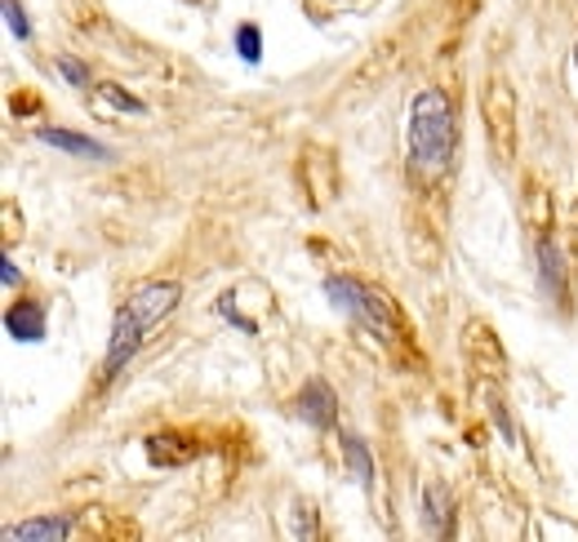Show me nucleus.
<instances>
[{
	"instance_id": "1",
	"label": "nucleus",
	"mask_w": 578,
	"mask_h": 542,
	"mask_svg": "<svg viewBox=\"0 0 578 542\" xmlns=\"http://www.w3.org/2000/svg\"><path fill=\"white\" fill-rule=\"evenodd\" d=\"M454 138H458V124H454L449 93L440 84L418 89L413 102H409V164L422 178H440L449 169Z\"/></svg>"
},
{
	"instance_id": "2",
	"label": "nucleus",
	"mask_w": 578,
	"mask_h": 542,
	"mask_svg": "<svg viewBox=\"0 0 578 542\" xmlns=\"http://www.w3.org/2000/svg\"><path fill=\"white\" fill-rule=\"evenodd\" d=\"M325 293H329L333 307H342L347 315H356L360 324H369V329H378V333H387V338L400 329L396 302H391L382 289H373V284H365V280H356V275H329V280H325Z\"/></svg>"
},
{
	"instance_id": "3",
	"label": "nucleus",
	"mask_w": 578,
	"mask_h": 542,
	"mask_svg": "<svg viewBox=\"0 0 578 542\" xmlns=\"http://www.w3.org/2000/svg\"><path fill=\"white\" fill-rule=\"evenodd\" d=\"M480 116H485V129H489V142H494V155L498 160H511L516 155V116H520V102H516V89L494 76L485 98H480Z\"/></svg>"
},
{
	"instance_id": "4",
	"label": "nucleus",
	"mask_w": 578,
	"mask_h": 542,
	"mask_svg": "<svg viewBox=\"0 0 578 542\" xmlns=\"http://www.w3.org/2000/svg\"><path fill=\"white\" fill-rule=\"evenodd\" d=\"M151 324L133 311V302H124L111 320V338H107V360H102V378H116L120 369H129V360L138 355V347L147 342Z\"/></svg>"
},
{
	"instance_id": "5",
	"label": "nucleus",
	"mask_w": 578,
	"mask_h": 542,
	"mask_svg": "<svg viewBox=\"0 0 578 542\" xmlns=\"http://www.w3.org/2000/svg\"><path fill=\"white\" fill-rule=\"evenodd\" d=\"M298 413L311 422V426H333V418H338V400H333V391L320 382V378H311L302 391H298Z\"/></svg>"
},
{
	"instance_id": "6",
	"label": "nucleus",
	"mask_w": 578,
	"mask_h": 542,
	"mask_svg": "<svg viewBox=\"0 0 578 542\" xmlns=\"http://www.w3.org/2000/svg\"><path fill=\"white\" fill-rule=\"evenodd\" d=\"M4 329H9V338H18V342H40V338H44V307L31 302V298H18V302L4 311Z\"/></svg>"
},
{
	"instance_id": "7",
	"label": "nucleus",
	"mask_w": 578,
	"mask_h": 542,
	"mask_svg": "<svg viewBox=\"0 0 578 542\" xmlns=\"http://www.w3.org/2000/svg\"><path fill=\"white\" fill-rule=\"evenodd\" d=\"M71 533V520L67 515H40V520H22V524H13V529H4V538L9 542H58V538H67Z\"/></svg>"
},
{
	"instance_id": "8",
	"label": "nucleus",
	"mask_w": 578,
	"mask_h": 542,
	"mask_svg": "<svg viewBox=\"0 0 578 542\" xmlns=\"http://www.w3.org/2000/svg\"><path fill=\"white\" fill-rule=\"evenodd\" d=\"M44 147H58V151H67V155H84V160H93V155H107V147L102 142H93V138H84V133H76V129H40L36 133Z\"/></svg>"
},
{
	"instance_id": "9",
	"label": "nucleus",
	"mask_w": 578,
	"mask_h": 542,
	"mask_svg": "<svg viewBox=\"0 0 578 542\" xmlns=\"http://www.w3.org/2000/svg\"><path fill=\"white\" fill-rule=\"evenodd\" d=\"M538 271H542L547 293L565 298V253H560V244L551 235H538Z\"/></svg>"
},
{
	"instance_id": "10",
	"label": "nucleus",
	"mask_w": 578,
	"mask_h": 542,
	"mask_svg": "<svg viewBox=\"0 0 578 542\" xmlns=\"http://www.w3.org/2000/svg\"><path fill=\"white\" fill-rule=\"evenodd\" d=\"M449 489L440 484V480H427L422 484V520H427V529L431 533H445L449 529Z\"/></svg>"
},
{
	"instance_id": "11",
	"label": "nucleus",
	"mask_w": 578,
	"mask_h": 542,
	"mask_svg": "<svg viewBox=\"0 0 578 542\" xmlns=\"http://www.w3.org/2000/svg\"><path fill=\"white\" fill-rule=\"evenodd\" d=\"M342 458H347V466H351V475H356V484H373V458H369V449H365V440L360 435H342Z\"/></svg>"
},
{
	"instance_id": "12",
	"label": "nucleus",
	"mask_w": 578,
	"mask_h": 542,
	"mask_svg": "<svg viewBox=\"0 0 578 542\" xmlns=\"http://www.w3.org/2000/svg\"><path fill=\"white\" fill-rule=\"evenodd\" d=\"M236 49H240L245 62H258V58H262V31H258L253 22H240V27H236Z\"/></svg>"
},
{
	"instance_id": "13",
	"label": "nucleus",
	"mask_w": 578,
	"mask_h": 542,
	"mask_svg": "<svg viewBox=\"0 0 578 542\" xmlns=\"http://www.w3.org/2000/svg\"><path fill=\"white\" fill-rule=\"evenodd\" d=\"M58 71L67 76V84H76V89H84L89 84V67L80 62V58H71V53H58Z\"/></svg>"
},
{
	"instance_id": "14",
	"label": "nucleus",
	"mask_w": 578,
	"mask_h": 542,
	"mask_svg": "<svg viewBox=\"0 0 578 542\" xmlns=\"http://www.w3.org/2000/svg\"><path fill=\"white\" fill-rule=\"evenodd\" d=\"M4 22H9V31H13L18 40H31V18L22 13L18 0H4Z\"/></svg>"
},
{
	"instance_id": "15",
	"label": "nucleus",
	"mask_w": 578,
	"mask_h": 542,
	"mask_svg": "<svg viewBox=\"0 0 578 542\" xmlns=\"http://www.w3.org/2000/svg\"><path fill=\"white\" fill-rule=\"evenodd\" d=\"M98 89H102V93H107V98H111V102H116L120 111H133V116H142V102H138L133 93H120L116 84H98Z\"/></svg>"
},
{
	"instance_id": "16",
	"label": "nucleus",
	"mask_w": 578,
	"mask_h": 542,
	"mask_svg": "<svg viewBox=\"0 0 578 542\" xmlns=\"http://www.w3.org/2000/svg\"><path fill=\"white\" fill-rule=\"evenodd\" d=\"M4 284H9V289L18 284V262H13V258H4Z\"/></svg>"
},
{
	"instance_id": "17",
	"label": "nucleus",
	"mask_w": 578,
	"mask_h": 542,
	"mask_svg": "<svg viewBox=\"0 0 578 542\" xmlns=\"http://www.w3.org/2000/svg\"><path fill=\"white\" fill-rule=\"evenodd\" d=\"M574 62H578V49H574Z\"/></svg>"
}]
</instances>
